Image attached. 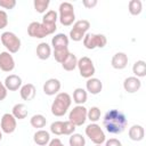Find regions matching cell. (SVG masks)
<instances>
[{"mask_svg":"<svg viewBox=\"0 0 146 146\" xmlns=\"http://www.w3.org/2000/svg\"><path fill=\"white\" fill-rule=\"evenodd\" d=\"M76 65H78V57L72 52H70L68 56L66 57V59L62 63V67L67 72L74 71L76 68Z\"/></svg>","mask_w":146,"mask_h":146,"instance_id":"obj_26","label":"cell"},{"mask_svg":"<svg viewBox=\"0 0 146 146\" xmlns=\"http://www.w3.org/2000/svg\"><path fill=\"white\" fill-rule=\"evenodd\" d=\"M15 68V59L8 51L0 52V70L3 72H11Z\"/></svg>","mask_w":146,"mask_h":146,"instance_id":"obj_13","label":"cell"},{"mask_svg":"<svg viewBox=\"0 0 146 146\" xmlns=\"http://www.w3.org/2000/svg\"><path fill=\"white\" fill-rule=\"evenodd\" d=\"M1 139H2V131L0 130V141H1Z\"/></svg>","mask_w":146,"mask_h":146,"instance_id":"obj_42","label":"cell"},{"mask_svg":"<svg viewBox=\"0 0 146 146\" xmlns=\"http://www.w3.org/2000/svg\"><path fill=\"white\" fill-rule=\"evenodd\" d=\"M8 25V15L5 10L0 9V30L5 29Z\"/></svg>","mask_w":146,"mask_h":146,"instance_id":"obj_37","label":"cell"},{"mask_svg":"<svg viewBox=\"0 0 146 146\" xmlns=\"http://www.w3.org/2000/svg\"><path fill=\"white\" fill-rule=\"evenodd\" d=\"M141 88V81L136 76H128L123 81V89L128 94H135Z\"/></svg>","mask_w":146,"mask_h":146,"instance_id":"obj_15","label":"cell"},{"mask_svg":"<svg viewBox=\"0 0 146 146\" xmlns=\"http://www.w3.org/2000/svg\"><path fill=\"white\" fill-rule=\"evenodd\" d=\"M30 123L33 128L35 129H42L46 127L47 124V119L44 115L42 114H34L31 119H30Z\"/></svg>","mask_w":146,"mask_h":146,"instance_id":"obj_28","label":"cell"},{"mask_svg":"<svg viewBox=\"0 0 146 146\" xmlns=\"http://www.w3.org/2000/svg\"><path fill=\"white\" fill-rule=\"evenodd\" d=\"M100 115H102L100 108L97 106H92L87 112V120H90L91 123H96L97 121L100 120Z\"/></svg>","mask_w":146,"mask_h":146,"instance_id":"obj_30","label":"cell"},{"mask_svg":"<svg viewBox=\"0 0 146 146\" xmlns=\"http://www.w3.org/2000/svg\"><path fill=\"white\" fill-rule=\"evenodd\" d=\"M33 140L38 146H46L50 141V133L47 130L39 129L33 135Z\"/></svg>","mask_w":146,"mask_h":146,"instance_id":"obj_22","label":"cell"},{"mask_svg":"<svg viewBox=\"0 0 146 146\" xmlns=\"http://www.w3.org/2000/svg\"><path fill=\"white\" fill-rule=\"evenodd\" d=\"M88 99V92L83 88H75L73 91V102L76 105H83Z\"/></svg>","mask_w":146,"mask_h":146,"instance_id":"obj_25","label":"cell"},{"mask_svg":"<svg viewBox=\"0 0 146 146\" xmlns=\"http://www.w3.org/2000/svg\"><path fill=\"white\" fill-rule=\"evenodd\" d=\"M86 136L95 144V145H102L106 140V136L104 130L100 128L99 124L97 123H90L86 127Z\"/></svg>","mask_w":146,"mask_h":146,"instance_id":"obj_6","label":"cell"},{"mask_svg":"<svg viewBox=\"0 0 146 146\" xmlns=\"http://www.w3.org/2000/svg\"><path fill=\"white\" fill-rule=\"evenodd\" d=\"M105 146H122V143L116 138H110L105 140Z\"/></svg>","mask_w":146,"mask_h":146,"instance_id":"obj_38","label":"cell"},{"mask_svg":"<svg viewBox=\"0 0 146 146\" xmlns=\"http://www.w3.org/2000/svg\"><path fill=\"white\" fill-rule=\"evenodd\" d=\"M128 136L133 141H140L145 137V130L144 127L140 124H133L128 130Z\"/></svg>","mask_w":146,"mask_h":146,"instance_id":"obj_21","label":"cell"},{"mask_svg":"<svg viewBox=\"0 0 146 146\" xmlns=\"http://www.w3.org/2000/svg\"><path fill=\"white\" fill-rule=\"evenodd\" d=\"M3 84L8 91H16L22 87V79L16 74H9L6 76Z\"/></svg>","mask_w":146,"mask_h":146,"instance_id":"obj_17","label":"cell"},{"mask_svg":"<svg viewBox=\"0 0 146 146\" xmlns=\"http://www.w3.org/2000/svg\"><path fill=\"white\" fill-rule=\"evenodd\" d=\"M96 146H102V145H96Z\"/></svg>","mask_w":146,"mask_h":146,"instance_id":"obj_43","label":"cell"},{"mask_svg":"<svg viewBox=\"0 0 146 146\" xmlns=\"http://www.w3.org/2000/svg\"><path fill=\"white\" fill-rule=\"evenodd\" d=\"M103 125L108 133L119 135L125 130L128 125V119L123 112L113 108L105 113L103 119Z\"/></svg>","mask_w":146,"mask_h":146,"instance_id":"obj_1","label":"cell"},{"mask_svg":"<svg viewBox=\"0 0 146 146\" xmlns=\"http://www.w3.org/2000/svg\"><path fill=\"white\" fill-rule=\"evenodd\" d=\"M62 83L56 78H50L43 83V92L47 96H55L59 92Z\"/></svg>","mask_w":146,"mask_h":146,"instance_id":"obj_14","label":"cell"},{"mask_svg":"<svg viewBox=\"0 0 146 146\" xmlns=\"http://www.w3.org/2000/svg\"><path fill=\"white\" fill-rule=\"evenodd\" d=\"M17 127V121L14 117V115L11 113H5L1 116V121H0V130L5 133H13L16 130Z\"/></svg>","mask_w":146,"mask_h":146,"instance_id":"obj_11","label":"cell"},{"mask_svg":"<svg viewBox=\"0 0 146 146\" xmlns=\"http://www.w3.org/2000/svg\"><path fill=\"white\" fill-rule=\"evenodd\" d=\"M70 146H86V138L81 133H72L68 139Z\"/></svg>","mask_w":146,"mask_h":146,"instance_id":"obj_31","label":"cell"},{"mask_svg":"<svg viewBox=\"0 0 146 146\" xmlns=\"http://www.w3.org/2000/svg\"><path fill=\"white\" fill-rule=\"evenodd\" d=\"M11 114L14 115V117L16 120H24L27 114H29V111H27V107L25 104L23 103H18V104H15L11 108Z\"/></svg>","mask_w":146,"mask_h":146,"instance_id":"obj_23","label":"cell"},{"mask_svg":"<svg viewBox=\"0 0 146 146\" xmlns=\"http://www.w3.org/2000/svg\"><path fill=\"white\" fill-rule=\"evenodd\" d=\"M68 54H70L68 48H64V49H54V51H52V56H54L55 60H56L57 63H59V64H62V63L66 59V57L68 56Z\"/></svg>","mask_w":146,"mask_h":146,"instance_id":"obj_32","label":"cell"},{"mask_svg":"<svg viewBox=\"0 0 146 146\" xmlns=\"http://www.w3.org/2000/svg\"><path fill=\"white\" fill-rule=\"evenodd\" d=\"M7 94H8V90L6 89L5 84L2 81H0V102H2L3 99H6L7 97Z\"/></svg>","mask_w":146,"mask_h":146,"instance_id":"obj_39","label":"cell"},{"mask_svg":"<svg viewBox=\"0 0 146 146\" xmlns=\"http://www.w3.org/2000/svg\"><path fill=\"white\" fill-rule=\"evenodd\" d=\"M58 21V14L55 10H48L47 13H44L43 17H42V24L48 29V31L50 32V34L55 33L57 26H56V22Z\"/></svg>","mask_w":146,"mask_h":146,"instance_id":"obj_12","label":"cell"},{"mask_svg":"<svg viewBox=\"0 0 146 146\" xmlns=\"http://www.w3.org/2000/svg\"><path fill=\"white\" fill-rule=\"evenodd\" d=\"M82 42L87 49L92 50L95 48H104L107 43V38L100 33H86Z\"/></svg>","mask_w":146,"mask_h":146,"instance_id":"obj_5","label":"cell"},{"mask_svg":"<svg viewBox=\"0 0 146 146\" xmlns=\"http://www.w3.org/2000/svg\"><path fill=\"white\" fill-rule=\"evenodd\" d=\"M19 95H21V98L23 100H32L34 99L35 95H36V89L34 87V84L32 83H25V84H22L21 89H19Z\"/></svg>","mask_w":146,"mask_h":146,"instance_id":"obj_19","label":"cell"},{"mask_svg":"<svg viewBox=\"0 0 146 146\" xmlns=\"http://www.w3.org/2000/svg\"><path fill=\"white\" fill-rule=\"evenodd\" d=\"M63 123L64 121H55L50 124V132L56 136L63 135Z\"/></svg>","mask_w":146,"mask_h":146,"instance_id":"obj_34","label":"cell"},{"mask_svg":"<svg viewBox=\"0 0 146 146\" xmlns=\"http://www.w3.org/2000/svg\"><path fill=\"white\" fill-rule=\"evenodd\" d=\"M87 112H88L87 107H84L83 105H76L70 111L68 121L72 122L75 127H80L84 124V122L87 121Z\"/></svg>","mask_w":146,"mask_h":146,"instance_id":"obj_8","label":"cell"},{"mask_svg":"<svg viewBox=\"0 0 146 146\" xmlns=\"http://www.w3.org/2000/svg\"><path fill=\"white\" fill-rule=\"evenodd\" d=\"M128 10L132 16H137L143 10V2L140 0H130L128 3Z\"/></svg>","mask_w":146,"mask_h":146,"instance_id":"obj_29","label":"cell"},{"mask_svg":"<svg viewBox=\"0 0 146 146\" xmlns=\"http://www.w3.org/2000/svg\"><path fill=\"white\" fill-rule=\"evenodd\" d=\"M0 41L2 43V46L7 49L8 52L10 54H16L19 49H21V39L10 31H6L0 35Z\"/></svg>","mask_w":146,"mask_h":146,"instance_id":"obj_4","label":"cell"},{"mask_svg":"<svg viewBox=\"0 0 146 146\" xmlns=\"http://www.w3.org/2000/svg\"><path fill=\"white\" fill-rule=\"evenodd\" d=\"M27 34L31 38H35V39H43L48 35H50V32L48 31V29L39 22H31L27 26Z\"/></svg>","mask_w":146,"mask_h":146,"instance_id":"obj_10","label":"cell"},{"mask_svg":"<svg viewBox=\"0 0 146 146\" xmlns=\"http://www.w3.org/2000/svg\"><path fill=\"white\" fill-rule=\"evenodd\" d=\"M90 27V22L87 19H79L75 21L73 24V27L70 31V38L73 41H82L86 33L88 32Z\"/></svg>","mask_w":146,"mask_h":146,"instance_id":"obj_7","label":"cell"},{"mask_svg":"<svg viewBox=\"0 0 146 146\" xmlns=\"http://www.w3.org/2000/svg\"><path fill=\"white\" fill-rule=\"evenodd\" d=\"M103 90V82L97 78H90L87 79L86 82V91L91 95H98Z\"/></svg>","mask_w":146,"mask_h":146,"instance_id":"obj_18","label":"cell"},{"mask_svg":"<svg viewBox=\"0 0 146 146\" xmlns=\"http://www.w3.org/2000/svg\"><path fill=\"white\" fill-rule=\"evenodd\" d=\"M128 60H129L128 55L125 52L119 51V52H116V54L113 55L112 60H111V65L115 70H123V68L127 67Z\"/></svg>","mask_w":146,"mask_h":146,"instance_id":"obj_16","label":"cell"},{"mask_svg":"<svg viewBox=\"0 0 146 146\" xmlns=\"http://www.w3.org/2000/svg\"><path fill=\"white\" fill-rule=\"evenodd\" d=\"M48 146H65V145L62 143V140L59 138H52V139H50Z\"/></svg>","mask_w":146,"mask_h":146,"instance_id":"obj_41","label":"cell"},{"mask_svg":"<svg viewBox=\"0 0 146 146\" xmlns=\"http://www.w3.org/2000/svg\"><path fill=\"white\" fill-rule=\"evenodd\" d=\"M76 67L79 68V73L82 78L84 79H90L94 76L96 68L92 63V60L88 56H83L80 59H78V65Z\"/></svg>","mask_w":146,"mask_h":146,"instance_id":"obj_9","label":"cell"},{"mask_svg":"<svg viewBox=\"0 0 146 146\" xmlns=\"http://www.w3.org/2000/svg\"><path fill=\"white\" fill-rule=\"evenodd\" d=\"M68 36L65 33H57L51 39V46L54 49H64L68 48Z\"/></svg>","mask_w":146,"mask_h":146,"instance_id":"obj_20","label":"cell"},{"mask_svg":"<svg viewBox=\"0 0 146 146\" xmlns=\"http://www.w3.org/2000/svg\"><path fill=\"white\" fill-rule=\"evenodd\" d=\"M16 6V0H0V7L3 9H14Z\"/></svg>","mask_w":146,"mask_h":146,"instance_id":"obj_36","label":"cell"},{"mask_svg":"<svg viewBox=\"0 0 146 146\" xmlns=\"http://www.w3.org/2000/svg\"><path fill=\"white\" fill-rule=\"evenodd\" d=\"M36 56L41 60H46L51 56V47L47 42H40L36 46Z\"/></svg>","mask_w":146,"mask_h":146,"instance_id":"obj_24","label":"cell"},{"mask_svg":"<svg viewBox=\"0 0 146 146\" xmlns=\"http://www.w3.org/2000/svg\"><path fill=\"white\" fill-rule=\"evenodd\" d=\"M58 21L63 26H71L75 22L74 7L71 2L64 1L58 7Z\"/></svg>","mask_w":146,"mask_h":146,"instance_id":"obj_3","label":"cell"},{"mask_svg":"<svg viewBox=\"0 0 146 146\" xmlns=\"http://www.w3.org/2000/svg\"><path fill=\"white\" fill-rule=\"evenodd\" d=\"M132 73L135 74L133 76L139 78V79L146 76V63H145V60L139 59V60L135 62L132 65Z\"/></svg>","mask_w":146,"mask_h":146,"instance_id":"obj_27","label":"cell"},{"mask_svg":"<svg viewBox=\"0 0 146 146\" xmlns=\"http://www.w3.org/2000/svg\"><path fill=\"white\" fill-rule=\"evenodd\" d=\"M50 5V1L49 0H34L33 1V6H34V9L36 13L39 14H43V13H47V9Z\"/></svg>","mask_w":146,"mask_h":146,"instance_id":"obj_33","label":"cell"},{"mask_svg":"<svg viewBox=\"0 0 146 146\" xmlns=\"http://www.w3.org/2000/svg\"><path fill=\"white\" fill-rule=\"evenodd\" d=\"M75 129H76V127L72 122H70L68 120L67 121H64V123H63V135L71 136L72 133H74Z\"/></svg>","mask_w":146,"mask_h":146,"instance_id":"obj_35","label":"cell"},{"mask_svg":"<svg viewBox=\"0 0 146 146\" xmlns=\"http://www.w3.org/2000/svg\"><path fill=\"white\" fill-rule=\"evenodd\" d=\"M97 0H83L82 1V5L87 8V9H91V8H94L95 6H97Z\"/></svg>","mask_w":146,"mask_h":146,"instance_id":"obj_40","label":"cell"},{"mask_svg":"<svg viewBox=\"0 0 146 146\" xmlns=\"http://www.w3.org/2000/svg\"><path fill=\"white\" fill-rule=\"evenodd\" d=\"M71 104H72V97L67 92H58L55 96V99L50 107L52 115L57 117L64 116L67 113Z\"/></svg>","mask_w":146,"mask_h":146,"instance_id":"obj_2","label":"cell"}]
</instances>
